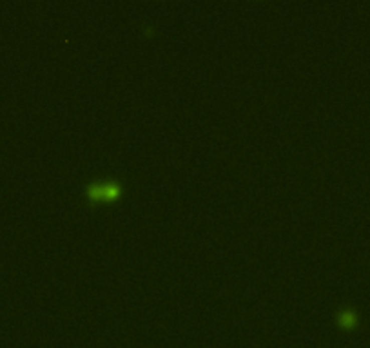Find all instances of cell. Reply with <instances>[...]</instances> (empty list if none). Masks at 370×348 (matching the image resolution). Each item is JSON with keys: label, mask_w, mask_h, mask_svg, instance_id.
I'll use <instances>...</instances> for the list:
<instances>
[{"label": "cell", "mask_w": 370, "mask_h": 348, "mask_svg": "<svg viewBox=\"0 0 370 348\" xmlns=\"http://www.w3.org/2000/svg\"><path fill=\"white\" fill-rule=\"evenodd\" d=\"M116 192H118L116 183H102V185H96L95 189H91L89 194L95 196V198H113Z\"/></svg>", "instance_id": "1"}]
</instances>
